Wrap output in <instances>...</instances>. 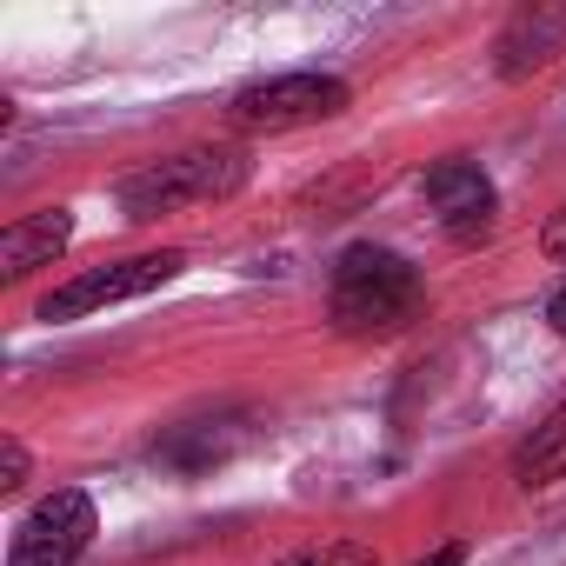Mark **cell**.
I'll list each match as a JSON object with an SVG mask.
<instances>
[{"label": "cell", "mask_w": 566, "mask_h": 566, "mask_svg": "<svg viewBox=\"0 0 566 566\" xmlns=\"http://www.w3.org/2000/svg\"><path fill=\"white\" fill-rule=\"evenodd\" d=\"M180 273V253L160 247V253H134V260H114V266H87L74 273L67 287H54L41 301V321H87L101 307H120V301H140L154 287H167V280Z\"/></svg>", "instance_id": "277c9868"}, {"label": "cell", "mask_w": 566, "mask_h": 566, "mask_svg": "<svg viewBox=\"0 0 566 566\" xmlns=\"http://www.w3.org/2000/svg\"><path fill=\"white\" fill-rule=\"evenodd\" d=\"M94 500L81 486H54L41 506H28V520L8 539V566H74L94 546Z\"/></svg>", "instance_id": "5b68a950"}, {"label": "cell", "mask_w": 566, "mask_h": 566, "mask_svg": "<svg viewBox=\"0 0 566 566\" xmlns=\"http://www.w3.org/2000/svg\"><path fill=\"white\" fill-rule=\"evenodd\" d=\"M427 200H433V213H440V227L453 233V240H480V233H493V213H500V193H493V180H486V167L480 160H467V154H447V160H433L427 167Z\"/></svg>", "instance_id": "8992f818"}, {"label": "cell", "mask_w": 566, "mask_h": 566, "mask_svg": "<svg viewBox=\"0 0 566 566\" xmlns=\"http://www.w3.org/2000/svg\"><path fill=\"white\" fill-rule=\"evenodd\" d=\"M513 480H520V486H553V480H566V400L520 440Z\"/></svg>", "instance_id": "30bf717a"}, {"label": "cell", "mask_w": 566, "mask_h": 566, "mask_svg": "<svg viewBox=\"0 0 566 566\" xmlns=\"http://www.w3.org/2000/svg\"><path fill=\"white\" fill-rule=\"evenodd\" d=\"M240 447H247V420H187L154 447V460H167L174 473H207Z\"/></svg>", "instance_id": "ba28073f"}, {"label": "cell", "mask_w": 566, "mask_h": 566, "mask_svg": "<svg viewBox=\"0 0 566 566\" xmlns=\"http://www.w3.org/2000/svg\"><path fill=\"white\" fill-rule=\"evenodd\" d=\"M74 240V213L67 207H41L28 220H14L8 233H0V273L8 280H28L34 266H54V253Z\"/></svg>", "instance_id": "52a82bcc"}, {"label": "cell", "mask_w": 566, "mask_h": 566, "mask_svg": "<svg viewBox=\"0 0 566 566\" xmlns=\"http://www.w3.org/2000/svg\"><path fill=\"white\" fill-rule=\"evenodd\" d=\"M253 174V154L247 147H187V154H167V160H147L140 174H127L114 187L120 213L127 220H160V213H180V207H207V200H233Z\"/></svg>", "instance_id": "7a4b0ae2"}, {"label": "cell", "mask_w": 566, "mask_h": 566, "mask_svg": "<svg viewBox=\"0 0 566 566\" xmlns=\"http://www.w3.org/2000/svg\"><path fill=\"white\" fill-rule=\"evenodd\" d=\"M420 566H467V546H460V539H447V546H433Z\"/></svg>", "instance_id": "5bb4252c"}, {"label": "cell", "mask_w": 566, "mask_h": 566, "mask_svg": "<svg viewBox=\"0 0 566 566\" xmlns=\"http://www.w3.org/2000/svg\"><path fill=\"white\" fill-rule=\"evenodd\" d=\"M28 480V447L21 440H0V493H14Z\"/></svg>", "instance_id": "7c38bea8"}, {"label": "cell", "mask_w": 566, "mask_h": 566, "mask_svg": "<svg viewBox=\"0 0 566 566\" xmlns=\"http://www.w3.org/2000/svg\"><path fill=\"white\" fill-rule=\"evenodd\" d=\"M539 253L566 266V207H559V213H546V227H539Z\"/></svg>", "instance_id": "4fadbf2b"}, {"label": "cell", "mask_w": 566, "mask_h": 566, "mask_svg": "<svg viewBox=\"0 0 566 566\" xmlns=\"http://www.w3.org/2000/svg\"><path fill=\"white\" fill-rule=\"evenodd\" d=\"M427 314V280L394 247H347L327 273V321L347 340H387Z\"/></svg>", "instance_id": "6da1fadb"}, {"label": "cell", "mask_w": 566, "mask_h": 566, "mask_svg": "<svg viewBox=\"0 0 566 566\" xmlns=\"http://www.w3.org/2000/svg\"><path fill=\"white\" fill-rule=\"evenodd\" d=\"M347 101H354V87L340 74H273V81L240 87L233 107H227V120L240 134H294V127L347 114Z\"/></svg>", "instance_id": "3957f363"}, {"label": "cell", "mask_w": 566, "mask_h": 566, "mask_svg": "<svg viewBox=\"0 0 566 566\" xmlns=\"http://www.w3.org/2000/svg\"><path fill=\"white\" fill-rule=\"evenodd\" d=\"M559 54H566V8H533L500 34V74L506 81H520V74H533Z\"/></svg>", "instance_id": "9c48e42d"}, {"label": "cell", "mask_w": 566, "mask_h": 566, "mask_svg": "<svg viewBox=\"0 0 566 566\" xmlns=\"http://www.w3.org/2000/svg\"><path fill=\"white\" fill-rule=\"evenodd\" d=\"M546 327H553V334H559V340H566V287H559V294H553V301H546Z\"/></svg>", "instance_id": "9a60e30c"}, {"label": "cell", "mask_w": 566, "mask_h": 566, "mask_svg": "<svg viewBox=\"0 0 566 566\" xmlns=\"http://www.w3.org/2000/svg\"><path fill=\"white\" fill-rule=\"evenodd\" d=\"M280 566H380V553L367 539H354V533H327L314 546H294Z\"/></svg>", "instance_id": "8fae6325"}]
</instances>
